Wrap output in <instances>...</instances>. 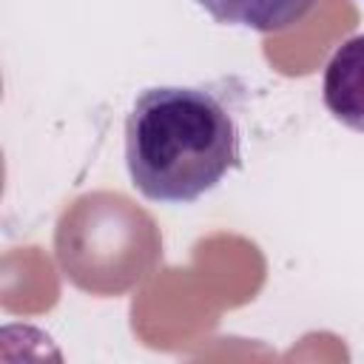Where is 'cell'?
<instances>
[{
	"label": "cell",
	"instance_id": "obj_1",
	"mask_svg": "<svg viewBox=\"0 0 364 364\" xmlns=\"http://www.w3.org/2000/svg\"><path fill=\"white\" fill-rule=\"evenodd\" d=\"M125 165L145 199L188 205L242 165V136L216 94L154 85L125 117Z\"/></svg>",
	"mask_w": 364,
	"mask_h": 364
},
{
	"label": "cell",
	"instance_id": "obj_2",
	"mask_svg": "<svg viewBox=\"0 0 364 364\" xmlns=\"http://www.w3.org/2000/svg\"><path fill=\"white\" fill-rule=\"evenodd\" d=\"M321 97L341 125L364 134V34L344 40L333 51L324 68Z\"/></svg>",
	"mask_w": 364,
	"mask_h": 364
},
{
	"label": "cell",
	"instance_id": "obj_3",
	"mask_svg": "<svg viewBox=\"0 0 364 364\" xmlns=\"http://www.w3.org/2000/svg\"><path fill=\"white\" fill-rule=\"evenodd\" d=\"M216 23L256 31H279L301 20L316 0H193Z\"/></svg>",
	"mask_w": 364,
	"mask_h": 364
}]
</instances>
